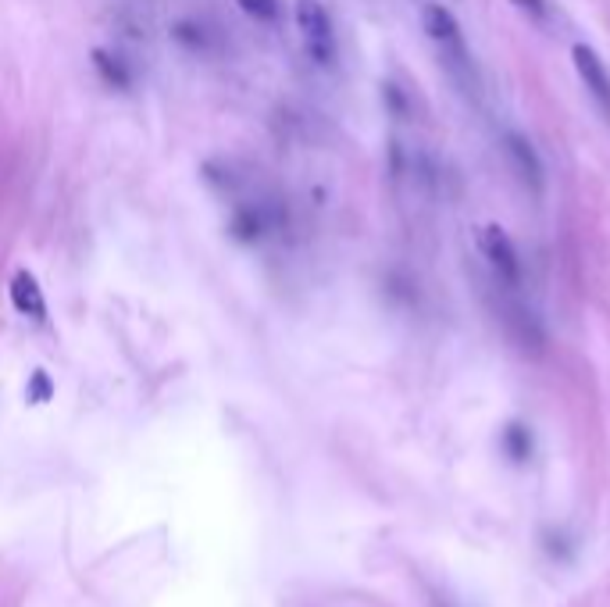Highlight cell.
<instances>
[{
	"mask_svg": "<svg viewBox=\"0 0 610 607\" xmlns=\"http://www.w3.org/2000/svg\"><path fill=\"white\" fill-rule=\"evenodd\" d=\"M421 25H425L428 43L436 47V57H439L446 79L457 86V93L468 97V100H479L482 75H479L475 54L468 47V36H464L457 14L450 7H443V4H425L421 7Z\"/></svg>",
	"mask_w": 610,
	"mask_h": 607,
	"instance_id": "obj_1",
	"label": "cell"
},
{
	"mask_svg": "<svg viewBox=\"0 0 610 607\" xmlns=\"http://www.w3.org/2000/svg\"><path fill=\"white\" fill-rule=\"evenodd\" d=\"M297 29L304 36L307 54L318 64L335 61V36H332V18L321 0H297Z\"/></svg>",
	"mask_w": 610,
	"mask_h": 607,
	"instance_id": "obj_2",
	"label": "cell"
},
{
	"mask_svg": "<svg viewBox=\"0 0 610 607\" xmlns=\"http://www.w3.org/2000/svg\"><path fill=\"white\" fill-rule=\"evenodd\" d=\"M504 154H507V165H511L514 179H518L532 197H543L546 168H543V158H539V150L532 147V140L521 136V133H507V136H504Z\"/></svg>",
	"mask_w": 610,
	"mask_h": 607,
	"instance_id": "obj_3",
	"label": "cell"
},
{
	"mask_svg": "<svg viewBox=\"0 0 610 607\" xmlns=\"http://www.w3.org/2000/svg\"><path fill=\"white\" fill-rule=\"evenodd\" d=\"M572 57H575V68H579L582 86L589 90L593 104L607 115V122H610V72H607V64L600 61V54H597L593 47H582V43L572 50Z\"/></svg>",
	"mask_w": 610,
	"mask_h": 607,
	"instance_id": "obj_4",
	"label": "cell"
},
{
	"mask_svg": "<svg viewBox=\"0 0 610 607\" xmlns=\"http://www.w3.org/2000/svg\"><path fill=\"white\" fill-rule=\"evenodd\" d=\"M11 304L25 314V318H36V321H43L47 318V301H43V290H39V283H36V276L32 272H14V279H11Z\"/></svg>",
	"mask_w": 610,
	"mask_h": 607,
	"instance_id": "obj_5",
	"label": "cell"
},
{
	"mask_svg": "<svg viewBox=\"0 0 610 607\" xmlns=\"http://www.w3.org/2000/svg\"><path fill=\"white\" fill-rule=\"evenodd\" d=\"M229 229H233V236H236V240L254 244V240H261V236L268 233V215H265L261 208H254V204H240V208L233 211Z\"/></svg>",
	"mask_w": 610,
	"mask_h": 607,
	"instance_id": "obj_6",
	"label": "cell"
},
{
	"mask_svg": "<svg viewBox=\"0 0 610 607\" xmlns=\"http://www.w3.org/2000/svg\"><path fill=\"white\" fill-rule=\"evenodd\" d=\"M93 64H97V72L104 75V82L107 86H118V90H125L129 86V72H125V64L118 61V57H111L107 50H93Z\"/></svg>",
	"mask_w": 610,
	"mask_h": 607,
	"instance_id": "obj_7",
	"label": "cell"
},
{
	"mask_svg": "<svg viewBox=\"0 0 610 607\" xmlns=\"http://www.w3.org/2000/svg\"><path fill=\"white\" fill-rule=\"evenodd\" d=\"M54 397V382H50V375L43 372V368H36L32 375H29V386H25V400L29 404H47Z\"/></svg>",
	"mask_w": 610,
	"mask_h": 607,
	"instance_id": "obj_8",
	"label": "cell"
},
{
	"mask_svg": "<svg viewBox=\"0 0 610 607\" xmlns=\"http://www.w3.org/2000/svg\"><path fill=\"white\" fill-rule=\"evenodd\" d=\"M236 4L258 21H279L283 14V0H236Z\"/></svg>",
	"mask_w": 610,
	"mask_h": 607,
	"instance_id": "obj_9",
	"label": "cell"
}]
</instances>
